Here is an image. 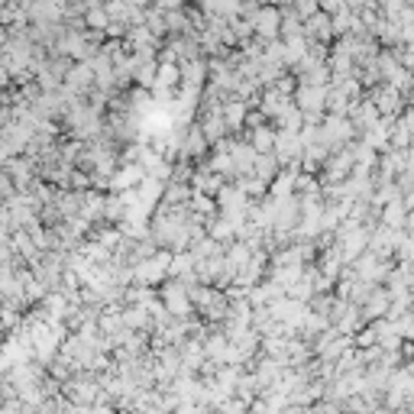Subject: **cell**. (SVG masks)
<instances>
[{
  "label": "cell",
  "mask_w": 414,
  "mask_h": 414,
  "mask_svg": "<svg viewBox=\"0 0 414 414\" xmlns=\"http://www.w3.org/2000/svg\"><path fill=\"white\" fill-rule=\"evenodd\" d=\"M62 395H65V401H71V405H81V408H91V405H98L100 401V382H94L88 372H81V376H71V379H65L62 382Z\"/></svg>",
  "instance_id": "1"
},
{
  "label": "cell",
  "mask_w": 414,
  "mask_h": 414,
  "mask_svg": "<svg viewBox=\"0 0 414 414\" xmlns=\"http://www.w3.org/2000/svg\"><path fill=\"white\" fill-rule=\"evenodd\" d=\"M353 136V127H350V120H343V117H330L327 120V127L317 133V140L324 143L327 149H333V146H343L346 140Z\"/></svg>",
  "instance_id": "2"
},
{
  "label": "cell",
  "mask_w": 414,
  "mask_h": 414,
  "mask_svg": "<svg viewBox=\"0 0 414 414\" xmlns=\"http://www.w3.org/2000/svg\"><path fill=\"white\" fill-rule=\"evenodd\" d=\"M169 262H172V259H169L165 253H162V256H152V259H146L143 266H136L133 275H136L140 281H155V279H162V275L169 272Z\"/></svg>",
  "instance_id": "3"
},
{
  "label": "cell",
  "mask_w": 414,
  "mask_h": 414,
  "mask_svg": "<svg viewBox=\"0 0 414 414\" xmlns=\"http://www.w3.org/2000/svg\"><path fill=\"white\" fill-rule=\"evenodd\" d=\"M298 107H301L304 113H317L324 107V91L321 85L314 88H301V94H298Z\"/></svg>",
  "instance_id": "4"
},
{
  "label": "cell",
  "mask_w": 414,
  "mask_h": 414,
  "mask_svg": "<svg viewBox=\"0 0 414 414\" xmlns=\"http://www.w3.org/2000/svg\"><path fill=\"white\" fill-rule=\"evenodd\" d=\"M385 224L392 227V230H398V227L405 224V204H401V201L388 204V207H385Z\"/></svg>",
  "instance_id": "5"
},
{
  "label": "cell",
  "mask_w": 414,
  "mask_h": 414,
  "mask_svg": "<svg viewBox=\"0 0 414 414\" xmlns=\"http://www.w3.org/2000/svg\"><path fill=\"white\" fill-rule=\"evenodd\" d=\"M382 311H388V291H376L366 304V317H379Z\"/></svg>",
  "instance_id": "6"
},
{
  "label": "cell",
  "mask_w": 414,
  "mask_h": 414,
  "mask_svg": "<svg viewBox=\"0 0 414 414\" xmlns=\"http://www.w3.org/2000/svg\"><path fill=\"white\" fill-rule=\"evenodd\" d=\"M272 146H275V133H269V130H256V133H253V149H256V152H269Z\"/></svg>",
  "instance_id": "7"
},
{
  "label": "cell",
  "mask_w": 414,
  "mask_h": 414,
  "mask_svg": "<svg viewBox=\"0 0 414 414\" xmlns=\"http://www.w3.org/2000/svg\"><path fill=\"white\" fill-rule=\"evenodd\" d=\"M224 120H227V123H233V127H237L239 120H243V104H237V100H233V104L224 110Z\"/></svg>",
  "instance_id": "8"
},
{
  "label": "cell",
  "mask_w": 414,
  "mask_h": 414,
  "mask_svg": "<svg viewBox=\"0 0 414 414\" xmlns=\"http://www.w3.org/2000/svg\"><path fill=\"white\" fill-rule=\"evenodd\" d=\"M195 207H197V214H211L214 201H211V197H195Z\"/></svg>",
  "instance_id": "9"
},
{
  "label": "cell",
  "mask_w": 414,
  "mask_h": 414,
  "mask_svg": "<svg viewBox=\"0 0 414 414\" xmlns=\"http://www.w3.org/2000/svg\"><path fill=\"white\" fill-rule=\"evenodd\" d=\"M408 227H411V230H414V214H411V217H408Z\"/></svg>",
  "instance_id": "10"
},
{
  "label": "cell",
  "mask_w": 414,
  "mask_h": 414,
  "mask_svg": "<svg viewBox=\"0 0 414 414\" xmlns=\"http://www.w3.org/2000/svg\"><path fill=\"white\" fill-rule=\"evenodd\" d=\"M133 414H155V411H133Z\"/></svg>",
  "instance_id": "11"
},
{
  "label": "cell",
  "mask_w": 414,
  "mask_h": 414,
  "mask_svg": "<svg viewBox=\"0 0 414 414\" xmlns=\"http://www.w3.org/2000/svg\"><path fill=\"white\" fill-rule=\"evenodd\" d=\"M0 340H4V327H0Z\"/></svg>",
  "instance_id": "12"
}]
</instances>
